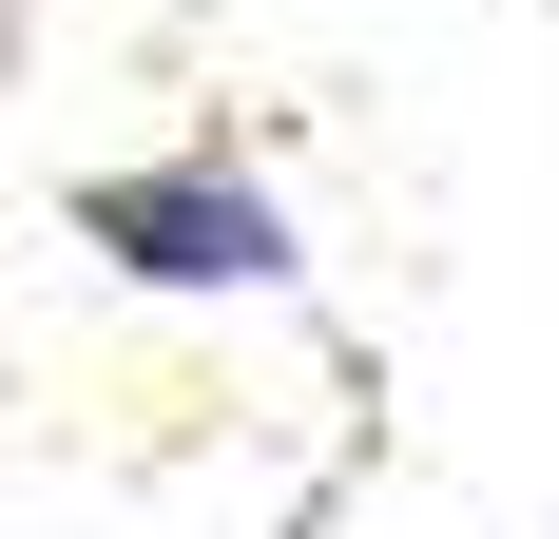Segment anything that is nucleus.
Instances as JSON below:
<instances>
[{"label":"nucleus","mask_w":559,"mask_h":539,"mask_svg":"<svg viewBox=\"0 0 559 539\" xmlns=\"http://www.w3.org/2000/svg\"><path fill=\"white\" fill-rule=\"evenodd\" d=\"M78 251H116L135 289H289V213L231 155H116V173H78Z\"/></svg>","instance_id":"obj_1"}]
</instances>
